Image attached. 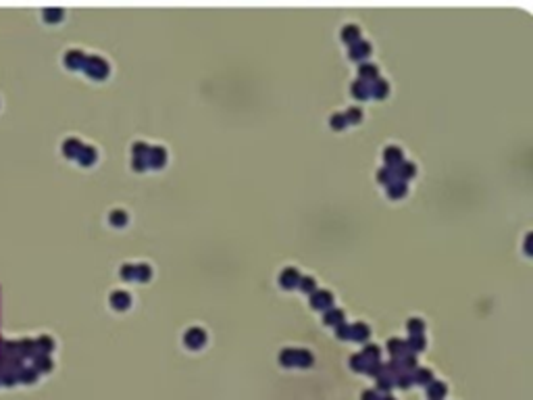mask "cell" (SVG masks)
Segmentation results:
<instances>
[{
    "label": "cell",
    "mask_w": 533,
    "mask_h": 400,
    "mask_svg": "<svg viewBox=\"0 0 533 400\" xmlns=\"http://www.w3.org/2000/svg\"><path fill=\"white\" fill-rule=\"evenodd\" d=\"M77 159H79L81 163H84V165L92 163V161H94V148H90V146H81L79 152H77Z\"/></svg>",
    "instance_id": "obj_3"
},
{
    "label": "cell",
    "mask_w": 533,
    "mask_h": 400,
    "mask_svg": "<svg viewBox=\"0 0 533 400\" xmlns=\"http://www.w3.org/2000/svg\"><path fill=\"white\" fill-rule=\"evenodd\" d=\"M65 63L71 69H79V67H84V63H86V54H81L79 50H71V52L65 54Z\"/></svg>",
    "instance_id": "obj_2"
},
{
    "label": "cell",
    "mask_w": 533,
    "mask_h": 400,
    "mask_svg": "<svg viewBox=\"0 0 533 400\" xmlns=\"http://www.w3.org/2000/svg\"><path fill=\"white\" fill-rule=\"evenodd\" d=\"M84 69L88 71V75L92 77H102L106 73V63L98 56H86V63H84Z\"/></svg>",
    "instance_id": "obj_1"
},
{
    "label": "cell",
    "mask_w": 533,
    "mask_h": 400,
    "mask_svg": "<svg viewBox=\"0 0 533 400\" xmlns=\"http://www.w3.org/2000/svg\"><path fill=\"white\" fill-rule=\"evenodd\" d=\"M113 304H115V307H117V304H119V307H127V294H123V292L113 294Z\"/></svg>",
    "instance_id": "obj_4"
}]
</instances>
